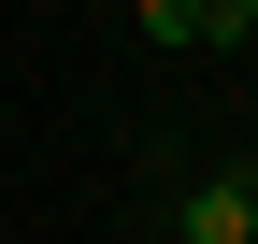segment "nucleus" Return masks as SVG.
Returning <instances> with one entry per match:
<instances>
[{
  "label": "nucleus",
  "mask_w": 258,
  "mask_h": 244,
  "mask_svg": "<svg viewBox=\"0 0 258 244\" xmlns=\"http://www.w3.org/2000/svg\"><path fill=\"white\" fill-rule=\"evenodd\" d=\"M172 244H258V172H244V158L186 172V201H172Z\"/></svg>",
  "instance_id": "f257e3e1"
},
{
  "label": "nucleus",
  "mask_w": 258,
  "mask_h": 244,
  "mask_svg": "<svg viewBox=\"0 0 258 244\" xmlns=\"http://www.w3.org/2000/svg\"><path fill=\"white\" fill-rule=\"evenodd\" d=\"M144 29L158 43H215V0H144Z\"/></svg>",
  "instance_id": "f03ea898"
},
{
  "label": "nucleus",
  "mask_w": 258,
  "mask_h": 244,
  "mask_svg": "<svg viewBox=\"0 0 258 244\" xmlns=\"http://www.w3.org/2000/svg\"><path fill=\"white\" fill-rule=\"evenodd\" d=\"M244 29H258V0H215V43H244Z\"/></svg>",
  "instance_id": "7ed1b4c3"
}]
</instances>
